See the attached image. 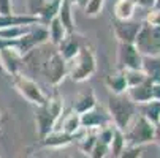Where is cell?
<instances>
[{
    "label": "cell",
    "instance_id": "8992f818",
    "mask_svg": "<svg viewBox=\"0 0 160 158\" xmlns=\"http://www.w3.org/2000/svg\"><path fill=\"white\" fill-rule=\"evenodd\" d=\"M40 73L44 76L49 85L57 87L67 76V60H63L57 51H52L44 59Z\"/></svg>",
    "mask_w": 160,
    "mask_h": 158
},
{
    "label": "cell",
    "instance_id": "83f0119b",
    "mask_svg": "<svg viewBox=\"0 0 160 158\" xmlns=\"http://www.w3.org/2000/svg\"><path fill=\"white\" fill-rule=\"evenodd\" d=\"M124 74H125V81H127V87H135L141 82H144L148 78L146 74L143 73V70H124Z\"/></svg>",
    "mask_w": 160,
    "mask_h": 158
},
{
    "label": "cell",
    "instance_id": "603a6c76",
    "mask_svg": "<svg viewBox=\"0 0 160 158\" xmlns=\"http://www.w3.org/2000/svg\"><path fill=\"white\" fill-rule=\"evenodd\" d=\"M136 10L133 0H118L114 5V17L116 21H132Z\"/></svg>",
    "mask_w": 160,
    "mask_h": 158
},
{
    "label": "cell",
    "instance_id": "f546056e",
    "mask_svg": "<svg viewBox=\"0 0 160 158\" xmlns=\"http://www.w3.org/2000/svg\"><path fill=\"white\" fill-rule=\"evenodd\" d=\"M48 2H49V0H27V13L26 14L40 17L43 10L46 8Z\"/></svg>",
    "mask_w": 160,
    "mask_h": 158
},
{
    "label": "cell",
    "instance_id": "44dd1931",
    "mask_svg": "<svg viewBox=\"0 0 160 158\" xmlns=\"http://www.w3.org/2000/svg\"><path fill=\"white\" fill-rule=\"evenodd\" d=\"M56 130L63 131V133H67V134H72V136L78 138V133L82 130V128H81V116L76 114L75 111H70V112H68V114L62 119V125L57 127Z\"/></svg>",
    "mask_w": 160,
    "mask_h": 158
},
{
    "label": "cell",
    "instance_id": "9c48e42d",
    "mask_svg": "<svg viewBox=\"0 0 160 158\" xmlns=\"http://www.w3.org/2000/svg\"><path fill=\"white\" fill-rule=\"evenodd\" d=\"M106 125H112L111 123V117L108 114V109L102 108V106H95L94 109H90L84 114H81V128L82 130H100Z\"/></svg>",
    "mask_w": 160,
    "mask_h": 158
},
{
    "label": "cell",
    "instance_id": "5b68a950",
    "mask_svg": "<svg viewBox=\"0 0 160 158\" xmlns=\"http://www.w3.org/2000/svg\"><path fill=\"white\" fill-rule=\"evenodd\" d=\"M13 85L22 98L37 108L43 106L48 100V95L43 92V89L38 85V82L26 76L24 73H18L16 76H13Z\"/></svg>",
    "mask_w": 160,
    "mask_h": 158
},
{
    "label": "cell",
    "instance_id": "ac0fdd59",
    "mask_svg": "<svg viewBox=\"0 0 160 158\" xmlns=\"http://www.w3.org/2000/svg\"><path fill=\"white\" fill-rule=\"evenodd\" d=\"M97 97H95V92L92 89H89V90H84V92L78 93V97L75 98L73 101V109L76 114H84V112L90 111V109H94L97 106Z\"/></svg>",
    "mask_w": 160,
    "mask_h": 158
},
{
    "label": "cell",
    "instance_id": "ab89813d",
    "mask_svg": "<svg viewBox=\"0 0 160 158\" xmlns=\"http://www.w3.org/2000/svg\"><path fill=\"white\" fill-rule=\"evenodd\" d=\"M72 5H79V7H86V3H87V0H68Z\"/></svg>",
    "mask_w": 160,
    "mask_h": 158
},
{
    "label": "cell",
    "instance_id": "7bdbcfd3",
    "mask_svg": "<svg viewBox=\"0 0 160 158\" xmlns=\"http://www.w3.org/2000/svg\"><path fill=\"white\" fill-rule=\"evenodd\" d=\"M133 2H135L136 5H140V0H133Z\"/></svg>",
    "mask_w": 160,
    "mask_h": 158
},
{
    "label": "cell",
    "instance_id": "5bb4252c",
    "mask_svg": "<svg viewBox=\"0 0 160 158\" xmlns=\"http://www.w3.org/2000/svg\"><path fill=\"white\" fill-rule=\"evenodd\" d=\"M41 26L40 17L29 16V14H7V16H0V29H7V27H30V26Z\"/></svg>",
    "mask_w": 160,
    "mask_h": 158
},
{
    "label": "cell",
    "instance_id": "277c9868",
    "mask_svg": "<svg viewBox=\"0 0 160 158\" xmlns=\"http://www.w3.org/2000/svg\"><path fill=\"white\" fill-rule=\"evenodd\" d=\"M124 138L127 146L143 147L146 144H151L155 141V125L148 122L143 116L136 114L124 131Z\"/></svg>",
    "mask_w": 160,
    "mask_h": 158
},
{
    "label": "cell",
    "instance_id": "7c38bea8",
    "mask_svg": "<svg viewBox=\"0 0 160 158\" xmlns=\"http://www.w3.org/2000/svg\"><path fill=\"white\" fill-rule=\"evenodd\" d=\"M22 60H24V57L16 49V46H8L0 51V66L10 76H16L18 73H21V65L24 63Z\"/></svg>",
    "mask_w": 160,
    "mask_h": 158
},
{
    "label": "cell",
    "instance_id": "7a4b0ae2",
    "mask_svg": "<svg viewBox=\"0 0 160 158\" xmlns=\"http://www.w3.org/2000/svg\"><path fill=\"white\" fill-rule=\"evenodd\" d=\"M97 71V57L89 44H82L79 52L67 62V76H70L75 82H84L90 79Z\"/></svg>",
    "mask_w": 160,
    "mask_h": 158
},
{
    "label": "cell",
    "instance_id": "e0dca14e",
    "mask_svg": "<svg viewBox=\"0 0 160 158\" xmlns=\"http://www.w3.org/2000/svg\"><path fill=\"white\" fill-rule=\"evenodd\" d=\"M82 43H81V36H78L76 33H72V35H67L65 40L57 46V52L62 55L63 60L70 62L81 49Z\"/></svg>",
    "mask_w": 160,
    "mask_h": 158
},
{
    "label": "cell",
    "instance_id": "ffe728a7",
    "mask_svg": "<svg viewBox=\"0 0 160 158\" xmlns=\"http://www.w3.org/2000/svg\"><path fill=\"white\" fill-rule=\"evenodd\" d=\"M141 70L151 82H160V55H143Z\"/></svg>",
    "mask_w": 160,
    "mask_h": 158
},
{
    "label": "cell",
    "instance_id": "4fadbf2b",
    "mask_svg": "<svg viewBox=\"0 0 160 158\" xmlns=\"http://www.w3.org/2000/svg\"><path fill=\"white\" fill-rule=\"evenodd\" d=\"M125 97H127L135 106H140V104H144V103L151 101V100H152V82H151L149 79H146L144 82H141V84H138V85L127 89Z\"/></svg>",
    "mask_w": 160,
    "mask_h": 158
},
{
    "label": "cell",
    "instance_id": "b9f144b4",
    "mask_svg": "<svg viewBox=\"0 0 160 158\" xmlns=\"http://www.w3.org/2000/svg\"><path fill=\"white\" fill-rule=\"evenodd\" d=\"M155 8H158V10H160V0H157V3H155Z\"/></svg>",
    "mask_w": 160,
    "mask_h": 158
},
{
    "label": "cell",
    "instance_id": "6da1fadb",
    "mask_svg": "<svg viewBox=\"0 0 160 158\" xmlns=\"http://www.w3.org/2000/svg\"><path fill=\"white\" fill-rule=\"evenodd\" d=\"M63 112V97L60 93H54L48 97L46 103L43 106H38L35 111V125L40 139H43L46 134L56 130L59 120L62 119Z\"/></svg>",
    "mask_w": 160,
    "mask_h": 158
},
{
    "label": "cell",
    "instance_id": "8d00e7d4",
    "mask_svg": "<svg viewBox=\"0 0 160 158\" xmlns=\"http://www.w3.org/2000/svg\"><path fill=\"white\" fill-rule=\"evenodd\" d=\"M155 3H157V0H140V5L146 8H155Z\"/></svg>",
    "mask_w": 160,
    "mask_h": 158
},
{
    "label": "cell",
    "instance_id": "74e56055",
    "mask_svg": "<svg viewBox=\"0 0 160 158\" xmlns=\"http://www.w3.org/2000/svg\"><path fill=\"white\" fill-rule=\"evenodd\" d=\"M8 46H16V41H7V40L0 38V51H2L3 48H8Z\"/></svg>",
    "mask_w": 160,
    "mask_h": 158
},
{
    "label": "cell",
    "instance_id": "1f68e13d",
    "mask_svg": "<svg viewBox=\"0 0 160 158\" xmlns=\"http://www.w3.org/2000/svg\"><path fill=\"white\" fill-rule=\"evenodd\" d=\"M112 134H114V127L112 125H106L100 130H97V139L106 146H109L111 139H112Z\"/></svg>",
    "mask_w": 160,
    "mask_h": 158
},
{
    "label": "cell",
    "instance_id": "f35d334b",
    "mask_svg": "<svg viewBox=\"0 0 160 158\" xmlns=\"http://www.w3.org/2000/svg\"><path fill=\"white\" fill-rule=\"evenodd\" d=\"M51 158H72L70 155H68V153H65V152H56V153H52L51 155Z\"/></svg>",
    "mask_w": 160,
    "mask_h": 158
},
{
    "label": "cell",
    "instance_id": "9a60e30c",
    "mask_svg": "<svg viewBox=\"0 0 160 158\" xmlns=\"http://www.w3.org/2000/svg\"><path fill=\"white\" fill-rule=\"evenodd\" d=\"M76 138L72 136V134H67L63 131H59V130H54L51 131L49 134H46L43 139H40V146L46 147V149H56V150H60L63 147H67L68 144H72Z\"/></svg>",
    "mask_w": 160,
    "mask_h": 158
},
{
    "label": "cell",
    "instance_id": "484cf974",
    "mask_svg": "<svg viewBox=\"0 0 160 158\" xmlns=\"http://www.w3.org/2000/svg\"><path fill=\"white\" fill-rule=\"evenodd\" d=\"M97 131H94V130H86V133L82 134V136L79 138V150L84 153V155H87L89 156V153L92 152V149H94V146L97 144Z\"/></svg>",
    "mask_w": 160,
    "mask_h": 158
},
{
    "label": "cell",
    "instance_id": "f1b7e54d",
    "mask_svg": "<svg viewBox=\"0 0 160 158\" xmlns=\"http://www.w3.org/2000/svg\"><path fill=\"white\" fill-rule=\"evenodd\" d=\"M105 5V0H87V3L84 7V14L87 17H97Z\"/></svg>",
    "mask_w": 160,
    "mask_h": 158
},
{
    "label": "cell",
    "instance_id": "8fae6325",
    "mask_svg": "<svg viewBox=\"0 0 160 158\" xmlns=\"http://www.w3.org/2000/svg\"><path fill=\"white\" fill-rule=\"evenodd\" d=\"M143 21H114L112 24V30L114 35L119 40V43L124 44H133L135 38L138 35L140 29H141Z\"/></svg>",
    "mask_w": 160,
    "mask_h": 158
},
{
    "label": "cell",
    "instance_id": "3957f363",
    "mask_svg": "<svg viewBox=\"0 0 160 158\" xmlns=\"http://www.w3.org/2000/svg\"><path fill=\"white\" fill-rule=\"evenodd\" d=\"M108 114L114 128L125 131L133 117L136 116V106L125 95H109L108 98Z\"/></svg>",
    "mask_w": 160,
    "mask_h": 158
},
{
    "label": "cell",
    "instance_id": "4dcf8cb0",
    "mask_svg": "<svg viewBox=\"0 0 160 158\" xmlns=\"http://www.w3.org/2000/svg\"><path fill=\"white\" fill-rule=\"evenodd\" d=\"M143 22L149 27L160 29V10L158 8H149V11L146 13V17H144Z\"/></svg>",
    "mask_w": 160,
    "mask_h": 158
},
{
    "label": "cell",
    "instance_id": "d4e9b609",
    "mask_svg": "<svg viewBox=\"0 0 160 158\" xmlns=\"http://www.w3.org/2000/svg\"><path fill=\"white\" fill-rule=\"evenodd\" d=\"M125 138H124V131L114 128V134H112V139L108 146L109 149V155L111 158H119V155L122 153V150L125 149Z\"/></svg>",
    "mask_w": 160,
    "mask_h": 158
},
{
    "label": "cell",
    "instance_id": "4316f807",
    "mask_svg": "<svg viewBox=\"0 0 160 158\" xmlns=\"http://www.w3.org/2000/svg\"><path fill=\"white\" fill-rule=\"evenodd\" d=\"M30 27H7V29H0V38L7 40V41H18L21 36H24L30 30Z\"/></svg>",
    "mask_w": 160,
    "mask_h": 158
},
{
    "label": "cell",
    "instance_id": "2e32d148",
    "mask_svg": "<svg viewBox=\"0 0 160 158\" xmlns=\"http://www.w3.org/2000/svg\"><path fill=\"white\" fill-rule=\"evenodd\" d=\"M105 85L109 90V95H125L128 87H127L124 70L118 68V70L108 73V76L105 78Z\"/></svg>",
    "mask_w": 160,
    "mask_h": 158
},
{
    "label": "cell",
    "instance_id": "ba28073f",
    "mask_svg": "<svg viewBox=\"0 0 160 158\" xmlns=\"http://www.w3.org/2000/svg\"><path fill=\"white\" fill-rule=\"evenodd\" d=\"M49 41V35H48V29L44 26H32L30 30L24 35L21 36L18 41H16V49L21 52V55L24 57L27 55L30 51L43 46V44H46Z\"/></svg>",
    "mask_w": 160,
    "mask_h": 158
},
{
    "label": "cell",
    "instance_id": "e575fe53",
    "mask_svg": "<svg viewBox=\"0 0 160 158\" xmlns=\"http://www.w3.org/2000/svg\"><path fill=\"white\" fill-rule=\"evenodd\" d=\"M13 0H0V16L13 14Z\"/></svg>",
    "mask_w": 160,
    "mask_h": 158
},
{
    "label": "cell",
    "instance_id": "30bf717a",
    "mask_svg": "<svg viewBox=\"0 0 160 158\" xmlns=\"http://www.w3.org/2000/svg\"><path fill=\"white\" fill-rule=\"evenodd\" d=\"M118 62L121 70H141L143 55L135 48V44L119 43L118 49Z\"/></svg>",
    "mask_w": 160,
    "mask_h": 158
},
{
    "label": "cell",
    "instance_id": "52a82bcc",
    "mask_svg": "<svg viewBox=\"0 0 160 158\" xmlns=\"http://www.w3.org/2000/svg\"><path fill=\"white\" fill-rule=\"evenodd\" d=\"M133 44L141 55H160V29L149 27L143 22Z\"/></svg>",
    "mask_w": 160,
    "mask_h": 158
},
{
    "label": "cell",
    "instance_id": "d6986e66",
    "mask_svg": "<svg viewBox=\"0 0 160 158\" xmlns=\"http://www.w3.org/2000/svg\"><path fill=\"white\" fill-rule=\"evenodd\" d=\"M60 24L63 26V29L67 30V35L75 33V17H73V5L68 0H62L60 7H59V13L56 16Z\"/></svg>",
    "mask_w": 160,
    "mask_h": 158
},
{
    "label": "cell",
    "instance_id": "7402d4cb",
    "mask_svg": "<svg viewBox=\"0 0 160 158\" xmlns=\"http://www.w3.org/2000/svg\"><path fill=\"white\" fill-rule=\"evenodd\" d=\"M136 111H140V116H143L152 125L157 127L160 123V101L151 100V101H148L144 104L136 106Z\"/></svg>",
    "mask_w": 160,
    "mask_h": 158
},
{
    "label": "cell",
    "instance_id": "836d02e7",
    "mask_svg": "<svg viewBox=\"0 0 160 158\" xmlns=\"http://www.w3.org/2000/svg\"><path fill=\"white\" fill-rule=\"evenodd\" d=\"M143 156V147H136V146H125L119 158H141Z\"/></svg>",
    "mask_w": 160,
    "mask_h": 158
},
{
    "label": "cell",
    "instance_id": "ee69618b",
    "mask_svg": "<svg viewBox=\"0 0 160 158\" xmlns=\"http://www.w3.org/2000/svg\"><path fill=\"white\" fill-rule=\"evenodd\" d=\"M27 158H38V156H33V155H30V156H27Z\"/></svg>",
    "mask_w": 160,
    "mask_h": 158
},
{
    "label": "cell",
    "instance_id": "d6a6232c",
    "mask_svg": "<svg viewBox=\"0 0 160 158\" xmlns=\"http://www.w3.org/2000/svg\"><path fill=\"white\" fill-rule=\"evenodd\" d=\"M108 155H109L108 146L103 144V142H100V141H97V144L94 146L92 152L89 153V158H106Z\"/></svg>",
    "mask_w": 160,
    "mask_h": 158
},
{
    "label": "cell",
    "instance_id": "d590c367",
    "mask_svg": "<svg viewBox=\"0 0 160 158\" xmlns=\"http://www.w3.org/2000/svg\"><path fill=\"white\" fill-rule=\"evenodd\" d=\"M152 100L160 101V82H152Z\"/></svg>",
    "mask_w": 160,
    "mask_h": 158
},
{
    "label": "cell",
    "instance_id": "60d3db41",
    "mask_svg": "<svg viewBox=\"0 0 160 158\" xmlns=\"http://www.w3.org/2000/svg\"><path fill=\"white\" fill-rule=\"evenodd\" d=\"M154 142H157L158 146H160V123L155 127V141Z\"/></svg>",
    "mask_w": 160,
    "mask_h": 158
},
{
    "label": "cell",
    "instance_id": "cb8c5ba5",
    "mask_svg": "<svg viewBox=\"0 0 160 158\" xmlns=\"http://www.w3.org/2000/svg\"><path fill=\"white\" fill-rule=\"evenodd\" d=\"M46 29H48L49 41L54 44V46H59V44L65 40V36H67V30L63 29V26L60 24V21L57 17L49 21V24L46 26Z\"/></svg>",
    "mask_w": 160,
    "mask_h": 158
}]
</instances>
